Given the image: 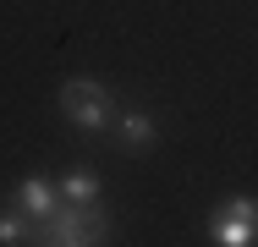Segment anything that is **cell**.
Segmentation results:
<instances>
[{"instance_id":"obj_3","label":"cell","mask_w":258,"mask_h":247,"mask_svg":"<svg viewBox=\"0 0 258 247\" xmlns=\"http://www.w3.org/2000/svg\"><path fill=\"white\" fill-rule=\"evenodd\" d=\"M209 236H214L220 247L258 242V203L253 198H225V203L214 209V220H209Z\"/></svg>"},{"instance_id":"obj_6","label":"cell","mask_w":258,"mask_h":247,"mask_svg":"<svg viewBox=\"0 0 258 247\" xmlns=\"http://www.w3.org/2000/svg\"><path fill=\"white\" fill-rule=\"evenodd\" d=\"M60 193H66V203H94V193H99V176H94V170H72V176L60 181Z\"/></svg>"},{"instance_id":"obj_1","label":"cell","mask_w":258,"mask_h":247,"mask_svg":"<svg viewBox=\"0 0 258 247\" xmlns=\"http://www.w3.org/2000/svg\"><path fill=\"white\" fill-rule=\"evenodd\" d=\"M104 236H110V220L94 203H55L39 220V242H50V247H94Z\"/></svg>"},{"instance_id":"obj_5","label":"cell","mask_w":258,"mask_h":247,"mask_svg":"<svg viewBox=\"0 0 258 247\" xmlns=\"http://www.w3.org/2000/svg\"><path fill=\"white\" fill-rule=\"evenodd\" d=\"M121 138H126V148H149L154 143V121L143 110H132V115H121Z\"/></svg>"},{"instance_id":"obj_4","label":"cell","mask_w":258,"mask_h":247,"mask_svg":"<svg viewBox=\"0 0 258 247\" xmlns=\"http://www.w3.org/2000/svg\"><path fill=\"white\" fill-rule=\"evenodd\" d=\"M17 203H22V214L44 220L55 203H60V187H55V181H44V176H22V181H17Z\"/></svg>"},{"instance_id":"obj_2","label":"cell","mask_w":258,"mask_h":247,"mask_svg":"<svg viewBox=\"0 0 258 247\" xmlns=\"http://www.w3.org/2000/svg\"><path fill=\"white\" fill-rule=\"evenodd\" d=\"M60 110H66L72 127L99 132V127H110V115H115V99H110V88L94 83V77H72V83L60 88Z\"/></svg>"},{"instance_id":"obj_7","label":"cell","mask_w":258,"mask_h":247,"mask_svg":"<svg viewBox=\"0 0 258 247\" xmlns=\"http://www.w3.org/2000/svg\"><path fill=\"white\" fill-rule=\"evenodd\" d=\"M17 242H28V225L17 214H0V247H17Z\"/></svg>"}]
</instances>
